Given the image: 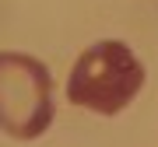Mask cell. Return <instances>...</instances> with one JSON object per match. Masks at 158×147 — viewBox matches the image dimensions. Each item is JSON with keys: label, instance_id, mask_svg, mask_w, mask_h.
<instances>
[{"label": "cell", "instance_id": "cell-1", "mask_svg": "<svg viewBox=\"0 0 158 147\" xmlns=\"http://www.w3.org/2000/svg\"><path fill=\"white\" fill-rule=\"evenodd\" d=\"M141 88H144V63L119 39H102L88 46L74 60L70 77H67L70 105L98 112V116L123 112L141 95Z\"/></svg>", "mask_w": 158, "mask_h": 147}, {"label": "cell", "instance_id": "cell-2", "mask_svg": "<svg viewBox=\"0 0 158 147\" xmlns=\"http://www.w3.org/2000/svg\"><path fill=\"white\" fill-rule=\"evenodd\" d=\"M53 123V77L28 53H0V126L11 140H35Z\"/></svg>", "mask_w": 158, "mask_h": 147}]
</instances>
